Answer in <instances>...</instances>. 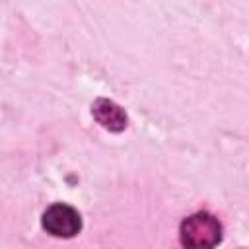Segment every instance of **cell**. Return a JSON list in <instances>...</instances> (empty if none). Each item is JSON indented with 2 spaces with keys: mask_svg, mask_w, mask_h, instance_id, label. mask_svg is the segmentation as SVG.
<instances>
[{
  "mask_svg": "<svg viewBox=\"0 0 249 249\" xmlns=\"http://www.w3.org/2000/svg\"><path fill=\"white\" fill-rule=\"evenodd\" d=\"M222 239V228L218 220L206 212H198L183 220L181 243L187 249H214Z\"/></svg>",
  "mask_w": 249,
  "mask_h": 249,
  "instance_id": "1",
  "label": "cell"
},
{
  "mask_svg": "<svg viewBox=\"0 0 249 249\" xmlns=\"http://www.w3.org/2000/svg\"><path fill=\"white\" fill-rule=\"evenodd\" d=\"M43 228L56 237H72L80 231V214L68 204H53L43 214Z\"/></svg>",
  "mask_w": 249,
  "mask_h": 249,
  "instance_id": "2",
  "label": "cell"
},
{
  "mask_svg": "<svg viewBox=\"0 0 249 249\" xmlns=\"http://www.w3.org/2000/svg\"><path fill=\"white\" fill-rule=\"evenodd\" d=\"M91 113L97 119V123L103 124L109 130H123L126 126L124 111L117 103H113L109 99H97L93 103V107H91Z\"/></svg>",
  "mask_w": 249,
  "mask_h": 249,
  "instance_id": "3",
  "label": "cell"
}]
</instances>
